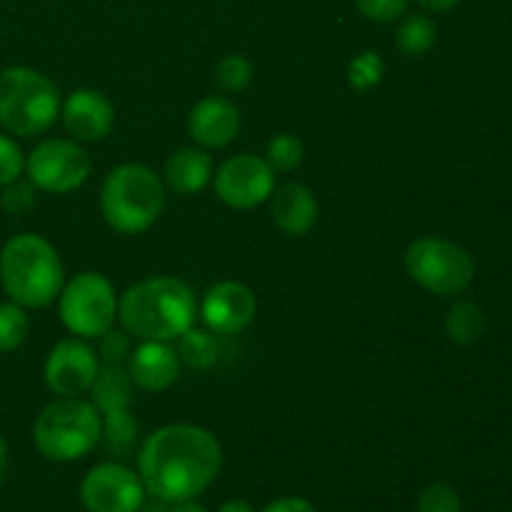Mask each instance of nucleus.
I'll list each match as a JSON object with an SVG mask.
<instances>
[{
	"instance_id": "31",
	"label": "nucleus",
	"mask_w": 512,
	"mask_h": 512,
	"mask_svg": "<svg viewBox=\"0 0 512 512\" xmlns=\"http://www.w3.org/2000/svg\"><path fill=\"white\" fill-rule=\"evenodd\" d=\"M0 205H3L5 213L10 215H23L28 213L35 205V185L23 183V180H15V183L5 185L3 195H0Z\"/></svg>"
},
{
	"instance_id": "2",
	"label": "nucleus",
	"mask_w": 512,
	"mask_h": 512,
	"mask_svg": "<svg viewBox=\"0 0 512 512\" xmlns=\"http://www.w3.org/2000/svg\"><path fill=\"white\" fill-rule=\"evenodd\" d=\"M198 303L188 283L170 275L140 280L118 300V318L130 335L143 340H175L193 328Z\"/></svg>"
},
{
	"instance_id": "34",
	"label": "nucleus",
	"mask_w": 512,
	"mask_h": 512,
	"mask_svg": "<svg viewBox=\"0 0 512 512\" xmlns=\"http://www.w3.org/2000/svg\"><path fill=\"white\" fill-rule=\"evenodd\" d=\"M460 0H418V5H423L425 10H433V13H443V10L455 8Z\"/></svg>"
},
{
	"instance_id": "3",
	"label": "nucleus",
	"mask_w": 512,
	"mask_h": 512,
	"mask_svg": "<svg viewBox=\"0 0 512 512\" xmlns=\"http://www.w3.org/2000/svg\"><path fill=\"white\" fill-rule=\"evenodd\" d=\"M0 280L20 308H45L65 285L63 263L53 245L35 233L15 235L0 253Z\"/></svg>"
},
{
	"instance_id": "20",
	"label": "nucleus",
	"mask_w": 512,
	"mask_h": 512,
	"mask_svg": "<svg viewBox=\"0 0 512 512\" xmlns=\"http://www.w3.org/2000/svg\"><path fill=\"white\" fill-rule=\"evenodd\" d=\"M445 330H448V338L458 345L478 343L480 335L485 333V313L470 300H458L450 308Z\"/></svg>"
},
{
	"instance_id": "9",
	"label": "nucleus",
	"mask_w": 512,
	"mask_h": 512,
	"mask_svg": "<svg viewBox=\"0 0 512 512\" xmlns=\"http://www.w3.org/2000/svg\"><path fill=\"white\" fill-rule=\"evenodd\" d=\"M25 173L35 188L58 195L70 193L88 180L90 155L80 148L78 140H43L25 160Z\"/></svg>"
},
{
	"instance_id": "18",
	"label": "nucleus",
	"mask_w": 512,
	"mask_h": 512,
	"mask_svg": "<svg viewBox=\"0 0 512 512\" xmlns=\"http://www.w3.org/2000/svg\"><path fill=\"white\" fill-rule=\"evenodd\" d=\"M213 178V158L200 148H183L165 163V185L178 195H195Z\"/></svg>"
},
{
	"instance_id": "7",
	"label": "nucleus",
	"mask_w": 512,
	"mask_h": 512,
	"mask_svg": "<svg viewBox=\"0 0 512 512\" xmlns=\"http://www.w3.org/2000/svg\"><path fill=\"white\" fill-rule=\"evenodd\" d=\"M405 268L418 285L435 295H460L475 278V260L453 240L420 238L405 253Z\"/></svg>"
},
{
	"instance_id": "36",
	"label": "nucleus",
	"mask_w": 512,
	"mask_h": 512,
	"mask_svg": "<svg viewBox=\"0 0 512 512\" xmlns=\"http://www.w3.org/2000/svg\"><path fill=\"white\" fill-rule=\"evenodd\" d=\"M218 512H255L253 505L245 503V500H228V503L220 505Z\"/></svg>"
},
{
	"instance_id": "11",
	"label": "nucleus",
	"mask_w": 512,
	"mask_h": 512,
	"mask_svg": "<svg viewBox=\"0 0 512 512\" xmlns=\"http://www.w3.org/2000/svg\"><path fill=\"white\" fill-rule=\"evenodd\" d=\"M275 190V170L265 158L240 153L225 160L215 173V193L225 205L250 210L270 200Z\"/></svg>"
},
{
	"instance_id": "27",
	"label": "nucleus",
	"mask_w": 512,
	"mask_h": 512,
	"mask_svg": "<svg viewBox=\"0 0 512 512\" xmlns=\"http://www.w3.org/2000/svg\"><path fill=\"white\" fill-rule=\"evenodd\" d=\"M215 80L225 93H243L253 80V63L245 55H225L215 65Z\"/></svg>"
},
{
	"instance_id": "5",
	"label": "nucleus",
	"mask_w": 512,
	"mask_h": 512,
	"mask_svg": "<svg viewBox=\"0 0 512 512\" xmlns=\"http://www.w3.org/2000/svg\"><path fill=\"white\" fill-rule=\"evenodd\" d=\"M60 105V93L48 75L25 65L0 70V125L10 135L45 133L58 120Z\"/></svg>"
},
{
	"instance_id": "21",
	"label": "nucleus",
	"mask_w": 512,
	"mask_h": 512,
	"mask_svg": "<svg viewBox=\"0 0 512 512\" xmlns=\"http://www.w3.org/2000/svg\"><path fill=\"white\" fill-rule=\"evenodd\" d=\"M438 38V30L435 23L423 13H413L400 23L398 33H395V43H398L400 53L410 55V58H418L425 55L435 45Z\"/></svg>"
},
{
	"instance_id": "35",
	"label": "nucleus",
	"mask_w": 512,
	"mask_h": 512,
	"mask_svg": "<svg viewBox=\"0 0 512 512\" xmlns=\"http://www.w3.org/2000/svg\"><path fill=\"white\" fill-rule=\"evenodd\" d=\"M163 512H208L203 505H198L195 500H180V503H170Z\"/></svg>"
},
{
	"instance_id": "30",
	"label": "nucleus",
	"mask_w": 512,
	"mask_h": 512,
	"mask_svg": "<svg viewBox=\"0 0 512 512\" xmlns=\"http://www.w3.org/2000/svg\"><path fill=\"white\" fill-rule=\"evenodd\" d=\"M410 0H355V8L375 23H393L408 13Z\"/></svg>"
},
{
	"instance_id": "24",
	"label": "nucleus",
	"mask_w": 512,
	"mask_h": 512,
	"mask_svg": "<svg viewBox=\"0 0 512 512\" xmlns=\"http://www.w3.org/2000/svg\"><path fill=\"white\" fill-rule=\"evenodd\" d=\"M30 320L18 303H0V353H13L25 343Z\"/></svg>"
},
{
	"instance_id": "26",
	"label": "nucleus",
	"mask_w": 512,
	"mask_h": 512,
	"mask_svg": "<svg viewBox=\"0 0 512 512\" xmlns=\"http://www.w3.org/2000/svg\"><path fill=\"white\" fill-rule=\"evenodd\" d=\"M385 75V63L375 50H363V53L355 55L348 65V83L355 90L365 93V90L375 88V85L383 80Z\"/></svg>"
},
{
	"instance_id": "10",
	"label": "nucleus",
	"mask_w": 512,
	"mask_h": 512,
	"mask_svg": "<svg viewBox=\"0 0 512 512\" xmlns=\"http://www.w3.org/2000/svg\"><path fill=\"white\" fill-rule=\"evenodd\" d=\"M80 500L88 512H140L145 485L140 475L120 463H103L88 470L80 483Z\"/></svg>"
},
{
	"instance_id": "12",
	"label": "nucleus",
	"mask_w": 512,
	"mask_h": 512,
	"mask_svg": "<svg viewBox=\"0 0 512 512\" xmlns=\"http://www.w3.org/2000/svg\"><path fill=\"white\" fill-rule=\"evenodd\" d=\"M98 370V355L85 340L65 338L45 360V383L60 398H78L88 393Z\"/></svg>"
},
{
	"instance_id": "22",
	"label": "nucleus",
	"mask_w": 512,
	"mask_h": 512,
	"mask_svg": "<svg viewBox=\"0 0 512 512\" xmlns=\"http://www.w3.org/2000/svg\"><path fill=\"white\" fill-rule=\"evenodd\" d=\"M175 353H178L180 363H185L188 368L208 370L218 360V340H215L213 333L190 328L178 338Z\"/></svg>"
},
{
	"instance_id": "25",
	"label": "nucleus",
	"mask_w": 512,
	"mask_h": 512,
	"mask_svg": "<svg viewBox=\"0 0 512 512\" xmlns=\"http://www.w3.org/2000/svg\"><path fill=\"white\" fill-rule=\"evenodd\" d=\"M265 155H268V163L273 170H280V173H288V170H295L305 158V145L298 135L293 133H280L275 138L268 140V148H265Z\"/></svg>"
},
{
	"instance_id": "32",
	"label": "nucleus",
	"mask_w": 512,
	"mask_h": 512,
	"mask_svg": "<svg viewBox=\"0 0 512 512\" xmlns=\"http://www.w3.org/2000/svg\"><path fill=\"white\" fill-rule=\"evenodd\" d=\"M100 355H103L105 363L110 365H120L125 358L130 355V338H128V330H113L110 328L108 333L100 335Z\"/></svg>"
},
{
	"instance_id": "13",
	"label": "nucleus",
	"mask_w": 512,
	"mask_h": 512,
	"mask_svg": "<svg viewBox=\"0 0 512 512\" xmlns=\"http://www.w3.org/2000/svg\"><path fill=\"white\" fill-rule=\"evenodd\" d=\"M255 313H258L255 293L248 285L235 283V280H225L210 288L200 308L205 325L218 335L243 333L255 320Z\"/></svg>"
},
{
	"instance_id": "14",
	"label": "nucleus",
	"mask_w": 512,
	"mask_h": 512,
	"mask_svg": "<svg viewBox=\"0 0 512 512\" xmlns=\"http://www.w3.org/2000/svg\"><path fill=\"white\" fill-rule=\"evenodd\" d=\"M60 113H63L65 130L80 143H98L110 135L115 123L113 103L100 90L90 88L70 93L68 100L60 105Z\"/></svg>"
},
{
	"instance_id": "1",
	"label": "nucleus",
	"mask_w": 512,
	"mask_h": 512,
	"mask_svg": "<svg viewBox=\"0 0 512 512\" xmlns=\"http://www.w3.org/2000/svg\"><path fill=\"white\" fill-rule=\"evenodd\" d=\"M223 468V450L210 430L190 423L165 425L143 443L138 475L158 503L195 500Z\"/></svg>"
},
{
	"instance_id": "28",
	"label": "nucleus",
	"mask_w": 512,
	"mask_h": 512,
	"mask_svg": "<svg viewBox=\"0 0 512 512\" xmlns=\"http://www.w3.org/2000/svg\"><path fill=\"white\" fill-rule=\"evenodd\" d=\"M415 512H460V495L448 483H433L420 493Z\"/></svg>"
},
{
	"instance_id": "16",
	"label": "nucleus",
	"mask_w": 512,
	"mask_h": 512,
	"mask_svg": "<svg viewBox=\"0 0 512 512\" xmlns=\"http://www.w3.org/2000/svg\"><path fill=\"white\" fill-rule=\"evenodd\" d=\"M130 380L148 393H163L178 383L180 358L165 340H145L128 363Z\"/></svg>"
},
{
	"instance_id": "4",
	"label": "nucleus",
	"mask_w": 512,
	"mask_h": 512,
	"mask_svg": "<svg viewBox=\"0 0 512 512\" xmlns=\"http://www.w3.org/2000/svg\"><path fill=\"white\" fill-rule=\"evenodd\" d=\"M100 208L110 228L118 233H145L163 213L165 183L148 165H118L105 178L100 190Z\"/></svg>"
},
{
	"instance_id": "15",
	"label": "nucleus",
	"mask_w": 512,
	"mask_h": 512,
	"mask_svg": "<svg viewBox=\"0 0 512 512\" xmlns=\"http://www.w3.org/2000/svg\"><path fill=\"white\" fill-rule=\"evenodd\" d=\"M240 130V110L233 100L210 95L195 103L188 115V133L203 148H225Z\"/></svg>"
},
{
	"instance_id": "29",
	"label": "nucleus",
	"mask_w": 512,
	"mask_h": 512,
	"mask_svg": "<svg viewBox=\"0 0 512 512\" xmlns=\"http://www.w3.org/2000/svg\"><path fill=\"white\" fill-rule=\"evenodd\" d=\"M25 170V155L13 138L0 133V188L15 183Z\"/></svg>"
},
{
	"instance_id": "33",
	"label": "nucleus",
	"mask_w": 512,
	"mask_h": 512,
	"mask_svg": "<svg viewBox=\"0 0 512 512\" xmlns=\"http://www.w3.org/2000/svg\"><path fill=\"white\" fill-rule=\"evenodd\" d=\"M260 512H318L315 510V505L310 503V500L305 498H278L273 500L270 505H265Z\"/></svg>"
},
{
	"instance_id": "38",
	"label": "nucleus",
	"mask_w": 512,
	"mask_h": 512,
	"mask_svg": "<svg viewBox=\"0 0 512 512\" xmlns=\"http://www.w3.org/2000/svg\"><path fill=\"white\" fill-rule=\"evenodd\" d=\"M158 512H163V508H160V510H158Z\"/></svg>"
},
{
	"instance_id": "23",
	"label": "nucleus",
	"mask_w": 512,
	"mask_h": 512,
	"mask_svg": "<svg viewBox=\"0 0 512 512\" xmlns=\"http://www.w3.org/2000/svg\"><path fill=\"white\" fill-rule=\"evenodd\" d=\"M105 448L115 455H128L135 448L138 440V423L130 415V410H113V413L103 415V435Z\"/></svg>"
},
{
	"instance_id": "17",
	"label": "nucleus",
	"mask_w": 512,
	"mask_h": 512,
	"mask_svg": "<svg viewBox=\"0 0 512 512\" xmlns=\"http://www.w3.org/2000/svg\"><path fill=\"white\" fill-rule=\"evenodd\" d=\"M270 215L290 238H303L318 223V200L303 183H285L270 195Z\"/></svg>"
},
{
	"instance_id": "19",
	"label": "nucleus",
	"mask_w": 512,
	"mask_h": 512,
	"mask_svg": "<svg viewBox=\"0 0 512 512\" xmlns=\"http://www.w3.org/2000/svg\"><path fill=\"white\" fill-rule=\"evenodd\" d=\"M133 380L130 373L120 365L105 363L95 375L90 393H93V405L98 408L100 415L113 413V410H128L130 400H133V390H130Z\"/></svg>"
},
{
	"instance_id": "8",
	"label": "nucleus",
	"mask_w": 512,
	"mask_h": 512,
	"mask_svg": "<svg viewBox=\"0 0 512 512\" xmlns=\"http://www.w3.org/2000/svg\"><path fill=\"white\" fill-rule=\"evenodd\" d=\"M60 318L78 338H100L118 318L115 288L105 275L80 273L60 290Z\"/></svg>"
},
{
	"instance_id": "6",
	"label": "nucleus",
	"mask_w": 512,
	"mask_h": 512,
	"mask_svg": "<svg viewBox=\"0 0 512 512\" xmlns=\"http://www.w3.org/2000/svg\"><path fill=\"white\" fill-rule=\"evenodd\" d=\"M103 418L93 403L60 398L40 410L33 425V443L45 460L70 463L80 460L100 443Z\"/></svg>"
},
{
	"instance_id": "37",
	"label": "nucleus",
	"mask_w": 512,
	"mask_h": 512,
	"mask_svg": "<svg viewBox=\"0 0 512 512\" xmlns=\"http://www.w3.org/2000/svg\"><path fill=\"white\" fill-rule=\"evenodd\" d=\"M5 478H8V448H5V440L0 438V488H3Z\"/></svg>"
}]
</instances>
